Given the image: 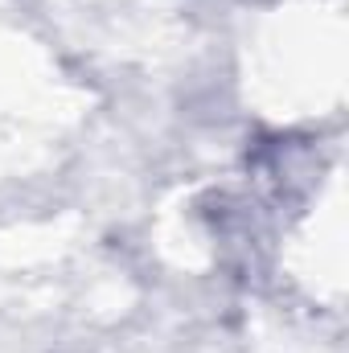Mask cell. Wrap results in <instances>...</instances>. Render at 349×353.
Returning a JSON list of instances; mask_svg holds the SVG:
<instances>
[]
</instances>
